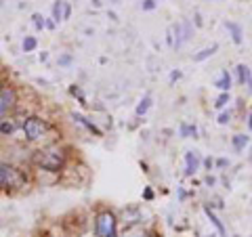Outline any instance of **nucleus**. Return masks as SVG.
<instances>
[{
	"instance_id": "nucleus-30",
	"label": "nucleus",
	"mask_w": 252,
	"mask_h": 237,
	"mask_svg": "<svg viewBox=\"0 0 252 237\" xmlns=\"http://www.w3.org/2000/svg\"><path fill=\"white\" fill-rule=\"evenodd\" d=\"M248 128H250V132H252V109H250V114H248Z\"/></svg>"
},
{
	"instance_id": "nucleus-28",
	"label": "nucleus",
	"mask_w": 252,
	"mask_h": 237,
	"mask_svg": "<svg viewBox=\"0 0 252 237\" xmlns=\"http://www.w3.org/2000/svg\"><path fill=\"white\" fill-rule=\"evenodd\" d=\"M143 197H145V200H147V202H152V200H154V191H152V189H149V187H147V189H145V191H143Z\"/></svg>"
},
{
	"instance_id": "nucleus-16",
	"label": "nucleus",
	"mask_w": 252,
	"mask_h": 237,
	"mask_svg": "<svg viewBox=\"0 0 252 237\" xmlns=\"http://www.w3.org/2000/svg\"><path fill=\"white\" fill-rule=\"evenodd\" d=\"M152 94H145V97L143 99H141L139 101V105H137V109H135V114L141 118V116H145L147 112H149V107H152Z\"/></svg>"
},
{
	"instance_id": "nucleus-33",
	"label": "nucleus",
	"mask_w": 252,
	"mask_h": 237,
	"mask_svg": "<svg viewBox=\"0 0 252 237\" xmlns=\"http://www.w3.org/2000/svg\"><path fill=\"white\" fill-rule=\"evenodd\" d=\"M246 86H248V92H250V97H252V78H250V82Z\"/></svg>"
},
{
	"instance_id": "nucleus-3",
	"label": "nucleus",
	"mask_w": 252,
	"mask_h": 237,
	"mask_svg": "<svg viewBox=\"0 0 252 237\" xmlns=\"http://www.w3.org/2000/svg\"><path fill=\"white\" fill-rule=\"evenodd\" d=\"M21 130H23V137H26L30 143H34V141H40L46 134V122L38 116H30L21 122Z\"/></svg>"
},
{
	"instance_id": "nucleus-18",
	"label": "nucleus",
	"mask_w": 252,
	"mask_h": 237,
	"mask_svg": "<svg viewBox=\"0 0 252 237\" xmlns=\"http://www.w3.org/2000/svg\"><path fill=\"white\" fill-rule=\"evenodd\" d=\"M36 46H38V40H36L34 36H26V38H23V42H21L23 53H34Z\"/></svg>"
},
{
	"instance_id": "nucleus-27",
	"label": "nucleus",
	"mask_w": 252,
	"mask_h": 237,
	"mask_svg": "<svg viewBox=\"0 0 252 237\" xmlns=\"http://www.w3.org/2000/svg\"><path fill=\"white\" fill-rule=\"evenodd\" d=\"M166 44H168V46H172V44H175V38H172V28L166 31Z\"/></svg>"
},
{
	"instance_id": "nucleus-2",
	"label": "nucleus",
	"mask_w": 252,
	"mask_h": 237,
	"mask_svg": "<svg viewBox=\"0 0 252 237\" xmlns=\"http://www.w3.org/2000/svg\"><path fill=\"white\" fill-rule=\"evenodd\" d=\"M94 235L97 237H118V216L112 210H103L94 216Z\"/></svg>"
},
{
	"instance_id": "nucleus-19",
	"label": "nucleus",
	"mask_w": 252,
	"mask_h": 237,
	"mask_svg": "<svg viewBox=\"0 0 252 237\" xmlns=\"http://www.w3.org/2000/svg\"><path fill=\"white\" fill-rule=\"evenodd\" d=\"M231 103V97H229V92H220L219 97H217V101H215V107L217 109H225L227 105Z\"/></svg>"
},
{
	"instance_id": "nucleus-31",
	"label": "nucleus",
	"mask_w": 252,
	"mask_h": 237,
	"mask_svg": "<svg viewBox=\"0 0 252 237\" xmlns=\"http://www.w3.org/2000/svg\"><path fill=\"white\" fill-rule=\"evenodd\" d=\"M195 26H198V28L202 26V19H200V13H195Z\"/></svg>"
},
{
	"instance_id": "nucleus-14",
	"label": "nucleus",
	"mask_w": 252,
	"mask_h": 237,
	"mask_svg": "<svg viewBox=\"0 0 252 237\" xmlns=\"http://www.w3.org/2000/svg\"><path fill=\"white\" fill-rule=\"evenodd\" d=\"M217 51H219V44H210V46H206V49H202L200 53H195V55H193V61H195V63L206 61V59L212 57V55H215Z\"/></svg>"
},
{
	"instance_id": "nucleus-15",
	"label": "nucleus",
	"mask_w": 252,
	"mask_h": 237,
	"mask_svg": "<svg viewBox=\"0 0 252 237\" xmlns=\"http://www.w3.org/2000/svg\"><path fill=\"white\" fill-rule=\"evenodd\" d=\"M235 74H238V82L244 86V84H248L250 82V78H252V72H250V67L248 65H244V63H240L238 67H235Z\"/></svg>"
},
{
	"instance_id": "nucleus-1",
	"label": "nucleus",
	"mask_w": 252,
	"mask_h": 237,
	"mask_svg": "<svg viewBox=\"0 0 252 237\" xmlns=\"http://www.w3.org/2000/svg\"><path fill=\"white\" fill-rule=\"evenodd\" d=\"M32 160H34V164L40 170L59 172L63 168V164H65V153H63V149H59V147H46V149L36 151Z\"/></svg>"
},
{
	"instance_id": "nucleus-17",
	"label": "nucleus",
	"mask_w": 252,
	"mask_h": 237,
	"mask_svg": "<svg viewBox=\"0 0 252 237\" xmlns=\"http://www.w3.org/2000/svg\"><path fill=\"white\" fill-rule=\"evenodd\" d=\"M179 134L183 139H189V137H198V128H195L193 124H181V128H179Z\"/></svg>"
},
{
	"instance_id": "nucleus-36",
	"label": "nucleus",
	"mask_w": 252,
	"mask_h": 237,
	"mask_svg": "<svg viewBox=\"0 0 252 237\" xmlns=\"http://www.w3.org/2000/svg\"><path fill=\"white\" fill-rule=\"evenodd\" d=\"M233 237H240V235H233Z\"/></svg>"
},
{
	"instance_id": "nucleus-9",
	"label": "nucleus",
	"mask_w": 252,
	"mask_h": 237,
	"mask_svg": "<svg viewBox=\"0 0 252 237\" xmlns=\"http://www.w3.org/2000/svg\"><path fill=\"white\" fill-rule=\"evenodd\" d=\"M17 128H19V122L15 120V118H4V120H0V134H4V137H11Z\"/></svg>"
},
{
	"instance_id": "nucleus-11",
	"label": "nucleus",
	"mask_w": 252,
	"mask_h": 237,
	"mask_svg": "<svg viewBox=\"0 0 252 237\" xmlns=\"http://www.w3.org/2000/svg\"><path fill=\"white\" fill-rule=\"evenodd\" d=\"M231 145H233L235 151L242 153L244 149L250 145V137H248V134H233V137H231Z\"/></svg>"
},
{
	"instance_id": "nucleus-21",
	"label": "nucleus",
	"mask_w": 252,
	"mask_h": 237,
	"mask_svg": "<svg viewBox=\"0 0 252 237\" xmlns=\"http://www.w3.org/2000/svg\"><path fill=\"white\" fill-rule=\"evenodd\" d=\"M220 126H225V124H229L231 122V112H229V109H227V112H223V114H220L219 116V120H217Z\"/></svg>"
},
{
	"instance_id": "nucleus-8",
	"label": "nucleus",
	"mask_w": 252,
	"mask_h": 237,
	"mask_svg": "<svg viewBox=\"0 0 252 237\" xmlns=\"http://www.w3.org/2000/svg\"><path fill=\"white\" fill-rule=\"evenodd\" d=\"M204 214H206L210 223L215 225V229L219 231V235H220V237H227V231H225V225H223V220H220V218L215 214V210L210 208V204H204Z\"/></svg>"
},
{
	"instance_id": "nucleus-32",
	"label": "nucleus",
	"mask_w": 252,
	"mask_h": 237,
	"mask_svg": "<svg viewBox=\"0 0 252 237\" xmlns=\"http://www.w3.org/2000/svg\"><path fill=\"white\" fill-rule=\"evenodd\" d=\"M55 26H57V23H55V21H46V28H49V30H53Z\"/></svg>"
},
{
	"instance_id": "nucleus-13",
	"label": "nucleus",
	"mask_w": 252,
	"mask_h": 237,
	"mask_svg": "<svg viewBox=\"0 0 252 237\" xmlns=\"http://www.w3.org/2000/svg\"><path fill=\"white\" fill-rule=\"evenodd\" d=\"M225 28L229 30L231 40H233L235 44H242V42H244V38H242V28L238 26V23H233V21H225Z\"/></svg>"
},
{
	"instance_id": "nucleus-4",
	"label": "nucleus",
	"mask_w": 252,
	"mask_h": 237,
	"mask_svg": "<svg viewBox=\"0 0 252 237\" xmlns=\"http://www.w3.org/2000/svg\"><path fill=\"white\" fill-rule=\"evenodd\" d=\"M21 185V175L17 168H13L11 164L6 162H0V189L2 191H9L13 187H19Z\"/></svg>"
},
{
	"instance_id": "nucleus-22",
	"label": "nucleus",
	"mask_w": 252,
	"mask_h": 237,
	"mask_svg": "<svg viewBox=\"0 0 252 237\" xmlns=\"http://www.w3.org/2000/svg\"><path fill=\"white\" fill-rule=\"evenodd\" d=\"M191 31H193L191 23H189V21H185V23H183V38H185V42L189 40V38H191Z\"/></svg>"
},
{
	"instance_id": "nucleus-23",
	"label": "nucleus",
	"mask_w": 252,
	"mask_h": 237,
	"mask_svg": "<svg viewBox=\"0 0 252 237\" xmlns=\"http://www.w3.org/2000/svg\"><path fill=\"white\" fill-rule=\"evenodd\" d=\"M141 9H143V11H154L156 9V0H143Z\"/></svg>"
},
{
	"instance_id": "nucleus-20",
	"label": "nucleus",
	"mask_w": 252,
	"mask_h": 237,
	"mask_svg": "<svg viewBox=\"0 0 252 237\" xmlns=\"http://www.w3.org/2000/svg\"><path fill=\"white\" fill-rule=\"evenodd\" d=\"M32 21H34V28H36L38 31H40V30H44V28H46V19L42 17L40 13H34V15H32Z\"/></svg>"
},
{
	"instance_id": "nucleus-29",
	"label": "nucleus",
	"mask_w": 252,
	"mask_h": 237,
	"mask_svg": "<svg viewBox=\"0 0 252 237\" xmlns=\"http://www.w3.org/2000/svg\"><path fill=\"white\" fill-rule=\"evenodd\" d=\"M204 166H206L208 170H212V166H215V160H212V157H206V160H204Z\"/></svg>"
},
{
	"instance_id": "nucleus-25",
	"label": "nucleus",
	"mask_w": 252,
	"mask_h": 237,
	"mask_svg": "<svg viewBox=\"0 0 252 237\" xmlns=\"http://www.w3.org/2000/svg\"><path fill=\"white\" fill-rule=\"evenodd\" d=\"M217 168H225V166H229V160H225V157H219V160L215 162Z\"/></svg>"
},
{
	"instance_id": "nucleus-26",
	"label": "nucleus",
	"mask_w": 252,
	"mask_h": 237,
	"mask_svg": "<svg viewBox=\"0 0 252 237\" xmlns=\"http://www.w3.org/2000/svg\"><path fill=\"white\" fill-rule=\"evenodd\" d=\"M181 76H183V74H181L179 69H175V72H170V82H177V80H181Z\"/></svg>"
},
{
	"instance_id": "nucleus-7",
	"label": "nucleus",
	"mask_w": 252,
	"mask_h": 237,
	"mask_svg": "<svg viewBox=\"0 0 252 237\" xmlns=\"http://www.w3.org/2000/svg\"><path fill=\"white\" fill-rule=\"evenodd\" d=\"M69 13H72V9H69L67 2H63V0H55V4H53V17L51 19L55 23L65 21V19H69Z\"/></svg>"
},
{
	"instance_id": "nucleus-34",
	"label": "nucleus",
	"mask_w": 252,
	"mask_h": 237,
	"mask_svg": "<svg viewBox=\"0 0 252 237\" xmlns=\"http://www.w3.org/2000/svg\"><path fill=\"white\" fill-rule=\"evenodd\" d=\"M250 157H252V145H250Z\"/></svg>"
},
{
	"instance_id": "nucleus-35",
	"label": "nucleus",
	"mask_w": 252,
	"mask_h": 237,
	"mask_svg": "<svg viewBox=\"0 0 252 237\" xmlns=\"http://www.w3.org/2000/svg\"><path fill=\"white\" fill-rule=\"evenodd\" d=\"M114 2H120V0H114Z\"/></svg>"
},
{
	"instance_id": "nucleus-5",
	"label": "nucleus",
	"mask_w": 252,
	"mask_h": 237,
	"mask_svg": "<svg viewBox=\"0 0 252 237\" xmlns=\"http://www.w3.org/2000/svg\"><path fill=\"white\" fill-rule=\"evenodd\" d=\"M17 103V92H15L13 86H2L0 89V120H4L6 114L11 112Z\"/></svg>"
},
{
	"instance_id": "nucleus-10",
	"label": "nucleus",
	"mask_w": 252,
	"mask_h": 237,
	"mask_svg": "<svg viewBox=\"0 0 252 237\" xmlns=\"http://www.w3.org/2000/svg\"><path fill=\"white\" fill-rule=\"evenodd\" d=\"M215 86H217L220 92H229V89H231V74L227 72V69H223L220 76L215 80Z\"/></svg>"
},
{
	"instance_id": "nucleus-12",
	"label": "nucleus",
	"mask_w": 252,
	"mask_h": 237,
	"mask_svg": "<svg viewBox=\"0 0 252 237\" xmlns=\"http://www.w3.org/2000/svg\"><path fill=\"white\" fill-rule=\"evenodd\" d=\"M72 118H74V120H76L78 124H82L86 130H91V132H94V134H97V137H101V130H99L97 126H94V124H93V122L89 120V118H84L82 114H76V112L72 114Z\"/></svg>"
},
{
	"instance_id": "nucleus-6",
	"label": "nucleus",
	"mask_w": 252,
	"mask_h": 237,
	"mask_svg": "<svg viewBox=\"0 0 252 237\" xmlns=\"http://www.w3.org/2000/svg\"><path fill=\"white\" fill-rule=\"evenodd\" d=\"M202 166V157L198 151H187L185 153V177H193Z\"/></svg>"
},
{
	"instance_id": "nucleus-24",
	"label": "nucleus",
	"mask_w": 252,
	"mask_h": 237,
	"mask_svg": "<svg viewBox=\"0 0 252 237\" xmlns=\"http://www.w3.org/2000/svg\"><path fill=\"white\" fill-rule=\"evenodd\" d=\"M69 63H72V55H61L59 57V65L65 67V65H69Z\"/></svg>"
}]
</instances>
